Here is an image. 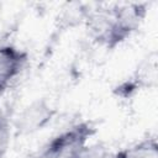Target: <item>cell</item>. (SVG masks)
<instances>
[{
  "label": "cell",
  "mask_w": 158,
  "mask_h": 158,
  "mask_svg": "<svg viewBox=\"0 0 158 158\" xmlns=\"http://www.w3.org/2000/svg\"><path fill=\"white\" fill-rule=\"evenodd\" d=\"M27 56L14 46L0 47V91L5 90L10 83L20 75L25 67Z\"/></svg>",
  "instance_id": "1"
},
{
  "label": "cell",
  "mask_w": 158,
  "mask_h": 158,
  "mask_svg": "<svg viewBox=\"0 0 158 158\" xmlns=\"http://www.w3.org/2000/svg\"><path fill=\"white\" fill-rule=\"evenodd\" d=\"M54 110L44 101H36L26 107L17 118L16 127L21 133H32L42 130L53 117Z\"/></svg>",
  "instance_id": "2"
},
{
  "label": "cell",
  "mask_w": 158,
  "mask_h": 158,
  "mask_svg": "<svg viewBox=\"0 0 158 158\" xmlns=\"http://www.w3.org/2000/svg\"><path fill=\"white\" fill-rule=\"evenodd\" d=\"M112 158H158V143L156 138H147L112 154Z\"/></svg>",
  "instance_id": "3"
}]
</instances>
